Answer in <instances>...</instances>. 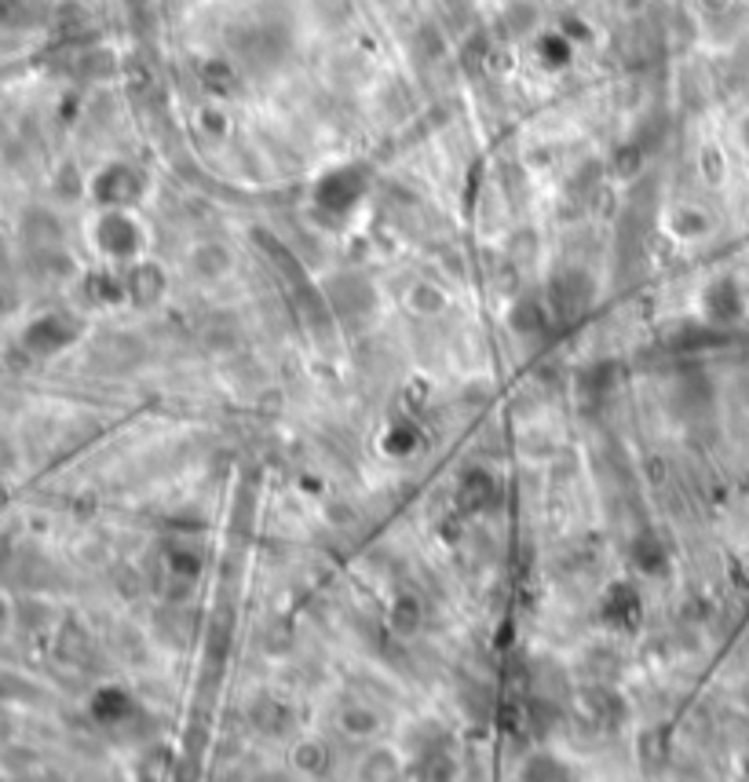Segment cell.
Here are the masks:
<instances>
[{
  "instance_id": "6da1fadb",
  "label": "cell",
  "mask_w": 749,
  "mask_h": 782,
  "mask_svg": "<svg viewBox=\"0 0 749 782\" xmlns=\"http://www.w3.org/2000/svg\"><path fill=\"white\" fill-rule=\"evenodd\" d=\"M67 340H74V329H67V322L56 318V315L29 322V329L23 333V344H26L29 351H37V354H51V351H59Z\"/></svg>"
},
{
  "instance_id": "7a4b0ae2",
  "label": "cell",
  "mask_w": 749,
  "mask_h": 782,
  "mask_svg": "<svg viewBox=\"0 0 749 782\" xmlns=\"http://www.w3.org/2000/svg\"><path fill=\"white\" fill-rule=\"evenodd\" d=\"M12 465H15V450H12V443L0 435V472H8Z\"/></svg>"
}]
</instances>
